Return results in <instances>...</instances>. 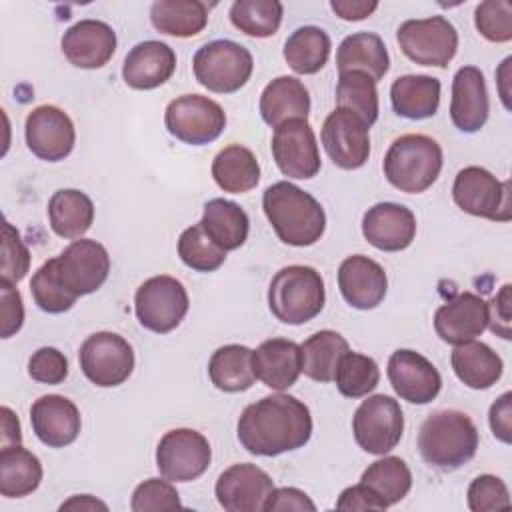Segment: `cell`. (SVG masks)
<instances>
[{
    "label": "cell",
    "instance_id": "cell-52",
    "mask_svg": "<svg viewBox=\"0 0 512 512\" xmlns=\"http://www.w3.org/2000/svg\"><path fill=\"white\" fill-rule=\"evenodd\" d=\"M512 286L510 284H504L500 288V292L488 302V328L504 338V340H510L512 338V332H510V316H512Z\"/></svg>",
    "mask_w": 512,
    "mask_h": 512
},
{
    "label": "cell",
    "instance_id": "cell-3",
    "mask_svg": "<svg viewBox=\"0 0 512 512\" xmlns=\"http://www.w3.org/2000/svg\"><path fill=\"white\" fill-rule=\"evenodd\" d=\"M476 450L478 430L472 418L460 410L434 412L420 426L418 452L434 470H458L474 458Z\"/></svg>",
    "mask_w": 512,
    "mask_h": 512
},
{
    "label": "cell",
    "instance_id": "cell-47",
    "mask_svg": "<svg viewBox=\"0 0 512 512\" xmlns=\"http://www.w3.org/2000/svg\"><path fill=\"white\" fill-rule=\"evenodd\" d=\"M182 508L180 494L170 480L148 478L136 486L130 500L132 512H158V510H176Z\"/></svg>",
    "mask_w": 512,
    "mask_h": 512
},
{
    "label": "cell",
    "instance_id": "cell-21",
    "mask_svg": "<svg viewBox=\"0 0 512 512\" xmlns=\"http://www.w3.org/2000/svg\"><path fill=\"white\" fill-rule=\"evenodd\" d=\"M362 234L382 252L406 250L416 236V218L410 208L396 202H378L362 218Z\"/></svg>",
    "mask_w": 512,
    "mask_h": 512
},
{
    "label": "cell",
    "instance_id": "cell-58",
    "mask_svg": "<svg viewBox=\"0 0 512 512\" xmlns=\"http://www.w3.org/2000/svg\"><path fill=\"white\" fill-rule=\"evenodd\" d=\"M60 510L64 512V510H80V512H92V510H108V506L102 502V500H98V498H94V496H90V494H78V496H72L70 500H66L64 504H60Z\"/></svg>",
    "mask_w": 512,
    "mask_h": 512
},
{
    "label": "cell",
    "instance_id": "cell-43",
    "mask_svg": "<svg viewBox=\"0 0 512 512\" xmlns=\"http://www.w3.org/2000/svg\"><path fill=\"white\" fill-rule=\"evenodd\" d=\"M336 388L346 398H364L380 382V368L374 358L348 350L336 370Z\"/></svg>",
    "mask_w": 512,
    "mask_h": 512
},
{
    "label": "cell",
    "instance_id": "cell-15",
    "mask_svg": "<svg viewBox=\"0 0 512 512\" xmlns=\"http://www.w3.org/2000/svg\"><path fill=\"white\" fill-rule=\"evenodd\" d=\"M368 126L350 110L334 108L320 130L322 146L334 166L356 170L368 162L370 134Z\"/></svg>",
    "mask_w": 512,
    "mask_h": 512
},
{
    "label": "cell",
    "instance_id": "cell-20",
    "mask_svg": "<svg viewBox=\"0 0 512 512\" xmlns=\"http://www.w3.org/2000/svg\"><path fill=\"white\" fill-rule=\"evenodd\" d=\"M64 58L84 70H96L108 64L116 52V32L110 24L94 18L72 24L60 42Z\"/></svg>",
    "mask_w": 512,
    "mask_h": 512
},
{
    "label": "cell",
    "instance_id": "cell-10",
    "mask_svg": "<svg viewBox=\"0 0 512 512\" xmlns=\"http://www.w3.org/2000/svg\"><path fill=\"white\" fill-rule=\"evenodd\" d=\"M164 124L176 140L190 146H204L224 132L226 112L208 96L184 94L166 106Z\"/></svg>",
    "mask_w": 512,
    "mask_h": 512
},
{
    "label": "cell",
    "instance_id": "cell-22",
    "mask_svg": "<svg viewBox=\"0 0 512 512\" xmlns=\"http://www.w3.org/2000/svg\"><path fill=\"white\" fill-rule=\"evenodd\" d=\"M488 328V302L472 292H460L434 312V330L448 344L478 338Z\"/></svg>",
    "mask_w": 512,
    "mask_h": 512
},
{
    "label": "cell",
    "instance_id": "cell-40",
    "mask_svg": "<svg viewBox=\"0 0 512 512\" xmlns=\"http://www.w3.org/2000/svg\"><path fill=\"white\" fill-rule=\"evenodd\" d=\"M362 484L370 486L384 506L400 502L412 488V472L400 456H384L372 462L360 478Z\"/></svg>",
    "mask_w": 512,
    "mask_h": 512
},
{
    "label": "cell",
    "instance_id": "cell-17",
    "mask_svg": "<svg viewBox=\"0 0 512 512\" xmlns=\"http://www.w3.org/2000/svg\"><path fill=\"white\" fill-rule=\"evenodd\" d=\"M28 150L46 162L64 160L76 142V130L70 116L52 104L36 106L24 124Z\"/></svg>",
    "mask_w": 512,
    "mask_h": 512
},
{
    "label": "cell",
    "instance_id": "cell-9",
    "mask_svg": "<svg viewBox=\"0 0 512 512\" xmlns=\"http://www.w3.org/2000/svg\"><path fill=\"white\" fill-rule=\"evenodd\" d=\"M396 40L402 54L420 66L446 68L458 50V32L444 16L406 20L400 24Z\"/></svg>",
    "mask_w": 512,
    "mask_h": 512
},
{
    "label": "cell",
    "instance_id": "cell-27",
    "mask_svg": "<svg viewBox=\"0 0 512 512\" xmlns=\"http://www.w3.org/2000/svg\"><path fill=\"white\" fill-rule=\"evenodd\" d=\"M252 368L256 380L272 390H288L296 384L302 374L300 344L288 338L264 340L256 350H252Z\"/></svg>",
    "mask_w": 512,
    "mask_h": 512
},
{
    "label": "cell",
    "instance_id": "cell-49",
    "mask_svg": "<svg viewBox=\"0 0 512 512\" xmlns=\"http://www.w3.org/2000/svg\"><path fill=\"white\" fill-rule=\"evenodd\" d=\"M466 500L472 512H494L510 506V492L502 478L480 474L470 482Z\"/></svg>",
    "mask_w": 512,
    "mask_h": 512
},
{
    "label": "cell",
    "instance_id": "cell-18",
    "mask_svg": "<svg viewBox=\"0 0 512 512\" xmlns=\"http://www.w3.org/2000/svg\"><path fill=\"white\" fill-rule=\"evenodd\" d=\"M386 374L394 392L410 404H428L442 388L436 366L410 348H398L390 354Z\"/></svg>",
    "mask_w": 512,
    "mask_h": 512
},
{
    "label": "cell",
    "instance_id": "cell-5",
    "mask_svg": "<svg viewBox=\"0 0 512 512\" xmlns=\"http://www.w3.org/2000/svg\"><path fill=\"white\" fill-rule=\"evenodd\" d=\"M326 302L324 280L312 266L292 264L280 268L268 286V306L284 324H304L316 318Z\"/></svg>",
    "mask_w": 512,
    "mask_h": 512
},
{
    "label": "cell",
    "instance_id": "cell-45",
    "mask_svg": "<svg viewBox=\"0 0 512 512\" xmlns=\"http://www.w3.org/2000/svg\"><path fill=\"white\" fill-rule=\"evenodd\" d=\"M30 292L36 306L48 314H62L70 310L78 296H74L58 278L54 258L46 260L30 280Z\"/></svg>",
    "mask_w": 512,
    "mask_h": 512
},
{
    "label": "cell",
    "instance_id": "cell-29",
    "mask_svg": "<svg viewBox=\"0 0 512 512\" xmlns=\"http://www.w3.org/2000/svg\"><path fill=\"white\" fill-rule=\"evenodd\" d=\"M336 68L342 72H362L374 82L390 70V56L384 40L374 32H356L346 36L336 50Z\"/></svg>",
    "mask_w": 512,
    "mask_h": 512
},
{
    "label": "cell",
    "instance_id": "cell-6",
    "mask_svg": "<svg viewBox=\"0 0 512 512\" xmlns=\"http://www.w3.org/2000/svg\"><path fill=\"white\" fill-rule=\"evenodd\" d=\"M192 68L200 86L216 94H232L250 80L254 58L234 40H212L198 48Z\"/></svg>",
    "mask_w": 512,
    "mask_h": 512
},
{
    "label": "cell",
    "instance_id": "cell-57",
    "mask_svg": "<svg viewBox=\"0 0 512 512\" xmlns=\"http://www.w3.org/2000/svg\"><path fill=\"white\" fill-rule=\"evenodd\" d=\"M0 414H2V448L22 444V430H20L18 416L8 406H2Z\"/></svg>",
    "mask_w": 512,
    "mask_h": 512
},
{
    "label": "cell",
    "instance_id": "cell-7",
    "mask_svg": "<svg viewBox=\"0 0 512 512\" xmlns=\"http://www.w3.org/2000/svg\"><path fill=\"white\" fill-rule=\"evenodd\" d=\"M452 198L456 206L466 214L492 222H508L512 218L510 182H500L486 168H462L454 178Z\"/></svg>",
    "mask_w": 512,
    "mask_h": 512
},
{
    "label": "cell",
    "instance_id": "cell-54",
    "mask_svg": "<svg viewBox=\"0 0 512 512\" xmlns=\"http://www.w3.org/2000/svg\"><path fill=\"white\" fill-rule=\"evenodd\" d=\"M336 508L338 510H378V512L386 510L378 494L362 482L342 490V494L336 500Z\"/></svg>",
    "mask_w": 512,
    "mask_h": 512
},
{
    "label": "cell",
    "instance_id": "cell-33",
    "mask_svg": "<svg viewBox=\"0 0 512 512\" xmlns=\"http://www.w3.org/2000/svg\"><path fill=\"white\" fill-rule=\"evenodd\" d=\"M212 178L224 192L244 194L258 186L260 164L250 148L242 144H230L214 156Z\"/></svg>",
    "mask_w": 512,
    "mask_h": 512
},
{
    "label": "cell",
    "instance_id": "cell-56",
    "mask_svg": "<svg viewBox=\"0 0 512 512\" xmlns=\"http://www.w3.org/2000/svg\"><path fill=\"white\" fill-rule=\"evenodd\" d=\"M330 8L336 12V16H340L342 20L348 22H356V20H364L368 18L376 8L378 2H366V0H332Z\"/></svg>",
    "mask_w": 512,
    "mask_h": 512
},
{
    "label": "cell",
    "instance_id": "cell-46",
    "mask_svg": "<svg viewBox=\"0 0 512 512\" xmlns=\"http://www.w3.org/2000/svg\"><path fill=\"white\" fill-rule=\"evenodd\" d=\"M474 24L488 42L512 40V4L506 0H486L474 10Z\"/></svg>",
    "mask_w": 512,
    "mask_h": 512
},
{
    "label": "cell",
    "instance_id": "cell-11",
    "mask_svg": "<svg viewBox=\"0 0 512 512\" xmlns=\"http://www.w3.org/2000/svg\"><path fill=\"white\" fill-rule=\"evenodd\" d=\"M404 432V414L392 396L374 394L362 400L352 416V434L356 444L376 456L388 454L400 442Z\"/></svg>",
    "mask_w": 512,
    "mask_h": 512
},
{
    "label": "cell",
    "instance_id": "cell-1",
    "mask_svg": "<svg viewBox=\"0 0 512 512\" xmlns=\"http://www.w3.org/2000/svg\"><path fill=\"white\" fill-rule=\"evenodd\" d=\"M238 440L256 456L302 448L312 436L308 406L290 394H270L248 404L238 418Z\"/></svg>",
    "mask_w": 512,
    "mask_h": 512
},
{
    "label": "cell",
    "instance_id": "cell-8",
    "mask_svg": "<svg viewBox=\"0 0 512 512\" xmlns=\"http://www.w3.org/2000/svg\"><path fill=\"white\" fill-rule=\"evenodd\" d=\"M190 298L180 280L168 274L144 280L134 294V312L138 322L156 334L174 330L186 316Z\"/></svg>",
    "mask_w": 512,
    "mask_h": 512
},
{
    "label": "cell",
    "instance_id": "cell-41",
    "mask_svg": "<svg viewBox=\"0 0 512 512\" xmlns=\"http://www.w3.org/2000/svg\"><path fill=\"white\" fill-rule=\"evenodd\" d=\"M284 6L278 0H236L230 6V22L242 34L268 38L278 32Z\"/></svg>",
    "mask_w": 512,
    "mask_h": 512
},
{
    "label": "cell",
    "instance_id": "cell-50",
    "mask_svg": "<svg viewBox=\"0 0 512 512\" xmlns=\"http://www.w3.org/2000/svg\"><path fill=\"white\" fill-rule=\"evenodd\" d=\"M28 374L40 384H62L68 376V360L58 348L42 346L30 356Z\"/></svg>",
    "mask_w": 512,
    "mask_h": 512
},
{
    "label": "cell",
    "instance_id": "cell-28",
    "mask_svg": "<svg viewBox=\"0 0 512 512\" xmlns=\"http://www.w3.org/2000/svg\"><path fill=\"white\" fill-rule=\"evenodd\" d=\"M310 114V94L302 80L278 76L260 94V116L276 128L288 120H306Z\"/></svg>",
    "mask_w": 512,
    "mask_h": 512
},
{
    "label": "cell",
    "instance_id": "cell-19",
    "mask_svg": "<svg viewBox=\"0 0 512 512\" xmlns=\"http://www.w3.org/2000/svg\"><path fill=\"white\" fill-rule=\"evenodd\" d=\"M272 490L270 474L248 462L226 468L214 486L216 500L226 512H260Z\"/></svg>",
    "mask_w": 512,
    "mask_h": 512
},
{
    "label": "cell",
    "instance_id": "cell-36",
    "mask_svg": "<svg viewBox=\"0 0 512 512\" xmlns=\"http://www.w3.org/2000/svg\"><path fill=\"white\" fill-rule=\"evenodd\" d=\"M152 26L166 36L190 38L208 24V10L200 0H156L150 6Z\"/></svg>",
    "mask_w": 512,
    "mask_h": 512
},
{
    "label": "cell",
    "instance_id": "cell-24",
    "mask_svg": "<svg viewBox=\"0 0 512 512\" xmlns=\"http://www.w3.org/2000/svg\"><path fill=\"white\" fill-rule=\"evenodd\" d=\"M338 288L352 308L372 310L384 300L388 278L376 260L364 254H352L338 268Z\"/></svg>",
    "mask_w": 512,
    "mask_h": 512
},
{
    "label": "cell",
    "instance_id": "cell-38",
    "mask_svg": "<svg viewBox=\"0 0 512 512\" xmlns=\"http://www.w3.org/2000/svg\"><path fill=\"white\" fill-rule=\"evenodd\" d=\"M42 482V464L36 454L18 446L0 450V494L22 498L32 494Z\"/></svg>",
    "mask_w": 512,
    "mask_h": 512
},
{
    "label": "cell",
    "instance_id": "cell-2",
    "mask_svg": "<svg viewBox=\"0 0 512 512\" xmlns=\"http://www.w3.org/2000/svg\"><path fill=\"white\" fill-rule=\"evenodd\" d=\"M262 208L276 236L288 246H312L326 230L322 204L288 180L274 182L264 190Z\"/></svg>",
    "mask_w": 512,
    "mask_h": 512
},
{
    "label": "cell",
    "instance_id": "cell-44",
    "mask_svg": "<svg viewBox=\"0 0 512 512\" xmlns=\"http://www.w3.org/2000/svg\"><path fill=\"white\" fill-rule=\"evenodd\" d=\"M180 260L196 272H214L226 260V250H222L198 224L188 226L178 238Z\"/></svg>",
    "mask_w": 512,
    "mask_h": 512
},
{
    "label": "cell",
    "instance_id": "cell-25",
    "mask_svg": "<svg viewBox=\"0 0 512 512\" xmlns=\"http://www.w3.org/2000/svg\"><path fill=\"white\" fill-rule=\"evenodd\" d=\"M490 112L486 80L480 68L462 66L452 80V100H450V118L452 124L466 134L478 132Z\"/></svg>",
    "mask_w": 512,
    "mask_h": 512
},
{
    "label": "cell",
    "instance_id": "cell-30",
    "mask_svg": "<svg viewBox=\"0 0 512 512\" xmlns=\"http://www.w3.org/2000/svg\"><path fill=\"white\" fill-rule=\"evenodd\" d=\"M390 102L398 116L424 120L438 112L440 80L428 74H406L392 82Z\"/></svg>",
    "mask_w": 512,
    "mask_h": 512
},
{
    "label": "cell",
    "instance_id": "cell-39",
    "mask_svg": "<svg viewBox=\"0 0 512 512\" xmlns=\"http://www.w3.org/2000/svg\"><path fill=\"white\" fill-rule=\"evenodd\" d=\"M330 36L318 26H300L284 42V60L296 74H316L330 56Z\"/></svg>",
    "mask_w": 512,
    "mask_h": 512
},
{
    "label": "cell",
    "instance_id": "cell-4",
    "mask_svg": "<svg viewBox=\"0 0 512 512\" xmlns=\"http://www.w3.org/2000/svg\"><path fill=\"white\" fill-rule=\"evenodd\" d=\"M444 164L440 144L426 134L396 138L384 156V176L400 192L420 194L440 176Z\"/></svg>",
    "mask_w": 512,
    "mask_h": 512
},
{
    "label": "cell",
    "instance_id": "cell-16",
    "mask_svg": "<svg viewBox=\"0 0 512 512\" xmlns=\"http://www.w3.org/2000/svg\"><path fill=\"white\" fill-rule=\"evenodd\" d=\"M270 146L274 162L284 176L308 180L320 172V152L308 120H288L276 126Z\"/></svg>",
    "mask_w": 512,
    "mask_h": 512
},
{
    "label": "cell",
    "instance_id": "cell-26",
    "mask_svg": "<svg viewBox=\"0 0 512 512\" xmlns=\"http://www.w3.org/2000/svg\"><path fill=\"white\" fill-rule=\"evenodd\" d=\"M176 70L174 50L160 40L138 42L124 58L122 78L134 90H154L168 82Z\"/></svg>",
    "mask_w": 512,
    "mask_h": 512
},
{
    "label": "cell",
    "instance_id": "cell-32",
    "mask_svg": "<svg viewBox=\"0 0 512 512\" xmlns=\"http://www.w3.org/2000/svg\"><path fill=\"white\" fill-rule=\"evenodd\" d=\"M48 220L56 236L82 238L94 222V204L76 188L56 190L48 200Z\"/></svg>",
    "mask_w": 512,
    "mask_h": 512
},
{
    "label": "cell",
    "instance_id": "cell-14",
    "mask_svg": "<svg viewBox=\"0 0 512 512\" xmlns=\"http://www.w3.org/2000/svg\"><path fill=\"white\" fill-rule=\"evenodd\" d=\"M56 274L60 282L74 294L86 296L96 292L108 278V250L90 238H80L68 244L56 258Z\"/></svg>",
    "mask_w": 512,
    "mask_h": 512
},
{
    "label": "cell",
    "instance_id": "cell-34",
    "mask_svg": "<svg viewBox=\"0 0 512 512\" xmlns=\"http://www.w3.org/2000/svg\"><path fill=\"white\" fill-rule=\"evenodd\" d=\"M200 226L222 250L228 252L240 248L246 242L250 220L244 208H240L236 202L212 198L204 204Z\"/></svg>",
    "mask_w": 512,
    "mask_h": 512
},
{
    "label": "cell",
    "instance_id": "cell-53",
    "mask_svg": "<svg viewBox=\"0 0 512 512\" xmlns=\"http://www.w3.org/2000/svg\"><path fill=\"white\" fill-rule=\"evenodd\" d=\"M266 512H284V510H308L314 512L316 504L310 500V496L304 490L284 486V488H274L266 502H264Z\"/></svg>",
    "mask_w": 512,
    "mask_h": 512
},
{
    "label": "cell",
    "instance_id": "cell-12",
    "mask_svg": "<svg viewBox=\"0 0 512 512\" xmlns=\"http://www.w3.org/2000/svg\"><path fill=\"white\" fill-rule=\"evenodd\" d=\"M78 362L92 384L114 388L130 378L134 370V350L120 334L96 332L82 342Z\"/></svg>",
    "mask_w": 512,
    "mask_h": 512
},
{
    "label": "cell",
    "instance_id": "cell-35",
    "mask_svg": "<svg viewBox=\"0 0 512 512\" xmlns=\"http://www.w3.org/2000/svg\"><path fill=\"white\" fill-rule=\"evenodd\" d=\"M350 350L346 338L334 330H320L300 344L302 372L316 382H332L342 356Z\"/></svg>",
    "mask_w": 512,
    "mask_h": 512
},
{
    "label": "cell",
    "instance_id": "cell-59",
    "mask_svg": "<svg viewBox=\"0 0 512 512\" xmlns=\"http://www.w3.org/2000/svg\"><path fill=\"white\" fill-rule=\"evenodd\" d=\"M510 64H512V58L508 56L504 62H502V66H500V70H498V86H500V96H502V102H504V106L510 110V102H508V92H506V88H504V82L508 80V68H510Z\"/></svg>",
    "mask_w": 512,
    "mask_h": 512
},
{
    "label": "cell",
    "instance_id": "cell-31",
    "mask_svg": "<svg viewBox=\"0 0 512 512\" xmlns=\"http://www.w3.org/2000/svg\"><path fill=\"white\" fill-rule=\"evenodd\" d=\"M456 378L474 390H486L494 386L504 370L502 358L484 342L456 344L450 356Z\"/></svg>",
    "mask_w": 512,
    "mask_h": 512
},
{
    "label": "cell",
    "instance_id": "cell-23",
    "mask_svg": "<svg viewBox=\"0 0 512 512\" xmlns=\"http://www.w3.org/2000/svg\"><path fill=\"white\" fill-rule=\"evenodd\" d=\"M30 424L36 438L48 448H64L80 434L78 406L60 394H46L34 400L30 408Z\"/></svg>",
    "mask_w": 512,
    "mask_h": 512
},
{
    "label": "cell",
    "instance_id": "cell-51",
    "mask_svg": "<svg viewBox=\"0 0 512 512\" xmlns=\"http://www.w3.org/2000/svg\"><path fill=\"white\" fill-rule=\"evenodd\" d=\"M0 336H14L24 324V304L16 284L0 280Z\"/></svg>",
    "mask_w": 512,
    "mask_h": 512
},
{
    "label": "cell",
    "instance_id": "cell-55",
    "mask_svg": "<svg viewBox=\"0 0 512 512\" xmlns=\"http://www.w3.org/2000/svg\"><path fill=\"white\" fill-rule=\"evenodd\" d=\"M488 422L494 438H498L504 444L512 442V394L510 392H504L490 406Z\"/></svg>",
    "mask_w": 512,
    "mask_h": 512
},
{
    "label": "cell",
    "instance_id": "cell-42",
    "mask_svg": "<svg viewBox=\"0 0 512 512\" xmlns=\"http://www.w3.org/2000/svg\"><path fill=\"white\" fill-rule=\"evenodd\" d=\"M336 104L354 112L368 128L378 120L376 82L362 72H342L336 84Z\"/></svg>",
    "mask_w": 512,
    "mask_h": 512
},
{
    "label": "cell",
    "instance_id": "cell-13",
    "mask_svg": "<svg viewBox=\"0 0 512 512\" xmlns=\"http://www.w3.org/2000/svg\"><path fill=\"white\" fill-rule=\"evenodd\" d=\"M212 460V448L204 434L192 428L166 432L156 446V468L170 482L200 478Z\"/></svg>",
    "mask_w": 512,
    "mask_h": 512
},
{
    "label": "cell",
    "instance_id": "cell-48",
    "mask_svg": "<svg viewBox=\"0 0 512 512\" xmlns=\"http://www.w3.org/2000/svg\"><path fill=\"white\" fill-rule=\"evenodd\" d=\"M30 270V252L24 246L20 232L6 220L2 224V268L0 280L18 284Z\"/></svg>",
    "mask_w": 512,
    "mask_h": 512
},
{
    "label": "cell",
    "instance_id": "cell-37",
    "mask_svg": "<svg viewBox=\"0 0 512 512\" xmlns=\"http://www.w3.org/2000/svg\"><path fill=\"white\" fill-rule=\"evenodd\" d=\"M208 376L222 392H244L256 382L252 350L242 344L220 346L208 362Z\"/></svg>",
    "mask_w": 512,
    "mask_h": 512
}]
</instances>
